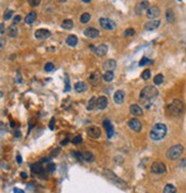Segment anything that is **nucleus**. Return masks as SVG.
<instances>
[{
  "mask_svg": "<svg viewBox=\"0 0 186 193\" xmlns=\"http://www.w3.org/2000/svg\"><path fill=\"white\" fill-rule=\"evenodd\" d=\"M108 105H109V100L106 96H100L96 101V108L98 110H104V109H106Z\"/></svg>",
  "mask_w": 186,
  "mask_h": 193,
  "instance_id": "ddd939ff",
  "label": "nucleus"
},
{
  "mask_svg": "<svg viewBox=\"0 0 186 193\" xmlns=\"http://www.w3.org/2000/svg\"><path fill=\"white\" fill-rule=\"evenodd\" d=\"M81 155H82V160L83 161H87V162H94L95 161V155L92 154L91 152H89V151L82 152Z\"/></svg>",
  "mask_w": 186,
  "mask_h": 193,
  "instance_id": "412c9836",
  "label": "nucleus"
},
{
  "mask_svg": "<svg viewBox=\"0 0 186 193\" xmlns=\"http://www.w3.org/2000/svg\"><path fill=\"white\" fill-rule=\"evenodd\" d=\"M163 193H177V188L172 184H167L163 188Z\"/></svg>",
  "mask_w": 186,
  "mask_h": 193,
  "instance_id": "2f4dec72",
  "label": "nucleus"
},
{
  "mask_svg": "<svg viewBox=\"0 0 186 193\" xmlns=\"http://www.w3.org/2000/svg\"><path fill=\"white\" fill-rule=\"evenodd\" d=\"M78 44V37L74 36V34H70L67 38H66V45L70 46V47H75Z\"/></svg>",
  "mask_w": 186,
  "mask_h": 193,
  "instance_id": "4be33fe9",
  "label": "nucleus"
},
{
  "mask_svg": "<svg viewBox=\"0 0 186 193\" xmlns=\"http://www.w3.org/2000/svg\"><path fill=\"white\" fill-rule=\"evenodd\" d=\"M123 34H125V37H133L134 34H135V30L134 29H127L125 32H123Z\"/></svg>",
  "mask_w": 186,
  "mask_h": 193,
  "instance_id": "4c0bfd02",
  "label": "nucleus"
},
{
  "mask_svg": "<svg viewBox=\"0 0 186 193\" xmlns=\"http://www.w3.org/2000/svg\"><path fill=\"white\" fill-rule=\"evenodd\" d=\"M90 48L95 52V54L96 55H98V56H105L106 54H108V50H109V48H108V46L106 45H100L98 47H94V46H90Z\"/></svg>",
  "mask_w": 186,
  "mask_h": 193,
  "instance_id": "f8f14e48",
  "label": "nucleus"
},
{
  "mask_svg": "<svg viewBox=\"0 0 186 193\" xmlns=\"http://www.w3.org/2000/svg\"><path fill=\"white\" fill-rule=\"evenodd\" d=\"M5 46H6V39L1 37L0 38V49H3Z\"/></svg>",
  "mask_w": 186,
  "mask_h": 193,
  "instance_id": "c03bdc74",
  "label": "nucleus"
},
{
  "mask_svg": "<svg viewBox=\"0 0 186 193\" xmlns=\"http://www.w3.org/2000/svg\"><path fill=\"white\" fill-rule=\"evenodd\" d=\"M88 80H89V83H90L91 86H97V85L101 82V80H102V74H101V72H100V71L92 72V73L89 75Z\"/></svg>",
  "mask_w": 186,
  "mask_h": 193,
  "instance_id": "6e6552de",
  "label": "nucleus"
},
{
  "mask_svg": "<svg viewBox=\"0 0 186 193\" xmlns=\"http://www.w3.org/2000/svg\"><path fill=\"white\" fill-rule=\"evenodd\" d=\"M69 89H70V85H69V80L66 79L65 80V89H64V91H69Z\"/></svg>",
  "mask_w": 186,
  "mask_h": 193,
  "instance_id": "09e8293b",
  "label": "nucleus"
},
{
  "mask_svg": "<svg viewBox=\"0 0 186 193\" xmlns=\"http://www.w3.org/2000/svg\"><path fill=\"white\" fill-rule=\"evenodd\" d=\"M128 126L131 130L136 132V133H139L142 130V122L137 119V118H133L128 121Z\"/></svg>",
  "mask_w": 186,
  "mask_h": 193,
  "instance_id": "1a4fd4ad",
  "label": "nucleus"
},
{
  "mask_svg": "<svg viewBox=\"0 0 186 193\" xmlns=\"http://www.w3.org/2000/svg\"><path fill=\"white\" fill-rule=\"evenodd\" d=\"M74 89L77 93H83L86 89H87V85L82 81H79V82H75L74 85Z\"/></svg>",
  "mask_w": 186,
  "mask_h": 193,
  "instance_id": "393cba45",
  "label": "nucleus"
},
{
  "mask_svg": "<svg viewBox=\"0 0 186 193\" xmlns=\"http://www.w3.org/2000/svg\"><path fill=\"white\" fill-rule=\"evenodd\" d=\"M72 154H73V155H74V157H75L79 161H83V160H82V155H81V153H79V152H77V151H73V152H72Z\"/></svg>",
  "mask_w": 186,
  "mask_h": 193,
  "instance_id": "37998d69",
  "label": "nucleus"
},
{
  "mask_svg": "<svg viewBox=\"0 0 186 193\" xmlns=\"http://www.w3.org/2000/svg\"><path fill=\"white\" fill-rule=\"evenodd\" d=\"M100 25L104 30H114L117 28V24H115L114 21H112L110 19H105V17L100 19Z\"/></svg>",
  "mask_w": 186,
  "mask_h": 193,
  "instance_id": "0eeeda50",
  "label": "nucleus"
},
{
  "mask_svg": "<svg viewBox=\"0 0 186 193\" xmlns=\"http://www.w3.org/2000/svg\"><path fill=\"white\" fill-rule=\"evenodd\" d=\"M102 79H103L105 82H111V81H113V79H114V73H113L112 71H108V72H105V73L103 74Z\"/></svg>",
  "mask_w": 186,
  "mask_h": 193,
  "instance_id": "c85d7f7f",
  "label": "nucleus"
},
{
  "mask_svg": "<svg viewBox=\"0 0 186 193\" xmlns=\"http://www.w3.org/2000/svg\"><path fill=\"white\" fill-rule=\"evenodd\" d=\"M130 113L135 117H140L143 116V109L138 104H133L130 105Z\"/></svg>",
  "mask_w": 186,
  "mask_h": 193,
  "instance_id": "6ab92c4d",
  "label": "nucleus"
},
{
  "mask_svg": "<svg viewBox=\"0 0 186 193\" xmlns=\"http://www.w3.org/2000/svg\"><path fill=\"white\" fill-rule=\"evenodd\" d=\"M117 67V62L114 61V59H108V61H105L104 63H103V69L108 72V71H112L113 72V70Z\"/></svg>",
  "mask_w": 186,
  "mask_h": 193,
  "instance_id": "dca6fc26",
  "label": "nucleus"
},
{
  "mask_svg": "<svg viewBox=\"0 0 186 193\" xmlns=\"http://www.w3.org/2000/svg\"><path fill=\"white\" fill-rule=\"evenodd\" d=\"M113 101L115 104H122L125 101V91L123 90H117L113 95Z\"/></svg>",
  "mask_w": 186,
  "mask_h": 193,
  "instance_id": "2eb2a0df",
  "label": "nucleus"
},
{
  "mask_svg": "<svg viewBox=\"0 0 186 193\" xmlns=\"http://www.w3.org/2000/svg\"><path fill=\"white\" fill-rule=\"evenodd\" d=\"M54 67H55V66H54L53 63H50V62H49V63H46V65H45V71H46V72H51V71L54 70Z\"/></svg>",
  "mask_w": 186,
  "mask_h": 193,
  "instance_id": "58836bf2",
  "label": "nucleus"
},
{
  "mask_svg": "<svg viewBox=\"0 0 186 193\" xmlns=\"http://www.w3.org/2000/svg\"><path fill=\"white\" fill-rule=\"evenodd\" d=\"M4 33H5V24L0 23V36L4 34Z\"/></svg>",
  "mask_w": 186,
  "mask_h": 193,
  "instance_id": "de8ad7c7",
  "label": "nucleus"
},
{
  "mask_svg": "<svg viewBox=\"0 0 186 193\" xmlns=\"http://www.w3.org/2000/svg\"><path fill=\"white\" fill-rule=\"evenodd\" d=\"M108 176H109V178L112 180V182H114L117 185H121V186H126V183H123L119 177H117L113 173H111V171H109V170H106V173H105Z\"/></svg>",
  "mask_w": 186,
  "mask_h": 193,
  "instance_id": "aec40b11",
  "label": "nucleus"
},
{
  "mask_svg": "<svg viewBox=\"0 0 186 193\" xmlns=\"http://www.w3.org/2000/svg\"><path fill=\"white\" fill-rule=\"evenodd\" d=\"M103 126H104V128H105V130H106L108 137L111 138V137L113 136V134H114V128H113L112 124L110 122V120H104V121H103Z\"/></svg>",
  "mask_w": 186,
  "mask_h": 193,
  "instance_id": "f3484780",
  "label": "nucleus"
},
{
  "mask_svg": "<svg viewBox=\"0 0 186 193\" xmlns=\"http://www.w3.org/2000/svg\"><path fill=\"white\" fill-rule=\"evenodd\" d=\"M29 4H30V6H32V7H37V6L40 5V0H30Z\"/></svg>",
  "mask_w": 186,
  "mask_h": 193,
  "instance_id": "79ce46f5",
  "label": "nucleus"
},
{
  "mask_svg": "<svg viewBox=\"0 0 186 193\" xmlns=\"http://www.w3.org/2000/svg\"><path fill=\"white\" fill-rule=\"evenodd\" d=\"M158 95H159V91L155 88V86H146L140 90L139 97L142 101H152Z\"/></svg>",
  "mask_w": 186,
  "mask_h": 193,
  "instance_id": "f03ea898",
  "label": "nucleus"
},
{
  "mask_svg": "<svg viewBox=\"0 0 186 193\" xmlns=\"http://www.w3.org/2000/svg\"><path fill=\"white\" fill-rule=\"evenodd\" d=\"M15 136L18 137V136H20V132H16V133H15Z\"/></svg>",
  "mask_w": 186,
  "mask_h": 193,
  "instance_id": "13d9d810",
  "label": "nucleus"
},
{
  "mask_svg": "<svg viewBox=\"0 0 186 193\" xmlns=\"http://www.w3.org/2000/svg\"><path fill=\"white\" fill-rule=\"evenodd\" d=\"M160 15V8L158 7V6H152V7H150L148 9H147V12H146V16L148 17V19H151V20H154L155 17H158Z\"/></svg>",
  "mask_w": 186,
  "mask_h": 193,
  "instance_id": "4468645a",
  "label": "nucleus"
},
{
  "mask_svg": "<svg viewBox=\"0 0 186 193\" xmlns=\"http://www.w3.org/2000/svg\"><path fill=\"white\" fill-rule=\"evenodd\" d=\"M82 142V137L80 136V135H78V136H75L73 139H72V143L74 144V145H78V144H80Z\"/></svg>",
  "mask_w": 186,
  "mask_h": 193,
  "instance_id": "ea45409f",
  "label": "nucleus"
},
{
  "mask_svg": "<svg viewBox=\"0 0 186 193\" xmlns=\"http://www.w3.org/2000/svg\"><path fill=\"white\" fill-rule=\"evenodd\" d=\"M31 170H32V173H34V174H39V173H41L44 169H42L41 163H40V162H37V163L31 165Z\"/></svg>",
  "mask_w": 186,
  "mask_h": 193,
  "instance_id": "7c9ffc66",
  "label": "nucleus"
},
{
  "mask_svg": "<svg viewBox=\"0 0 186 193\" xmlns=\"http://www.w3.org/2000/svg\"><path fill=\"white\" fill-rule=\"evenodd\" d=\"M49 128H50L51 130L55 128V118H53V119H51V121L49 122Z\"/></svg>",
  "mask_w": 186,
  "mask_h": 193,
  "instance_id": "49530a36",
  "label": "nucleus"
},
{
  "mask_svg": "<svg viewBox=\"0 0 186 193\" xmlns=\"http://www.w3.org/2000/svg\"><path fill=\"white\" fill-rule=\"evenodd\" d=\"M151 63H152V61H150L147 57H143L139 62V66H145L146 64H151Z\"/></svg>",
  "mask_w": 186,
  "mask_h": 193,
  "instance_id": "e433bc0d",
  "label": "nucleus"
},
{
  "mask_svg": "<svg viewBox=\"0 0 186 193\" xmlns=\"http://www.w3.org/2000/svg\"><path fill=\"white\" fill-rule=\"evenodd\" d=\"M3 96H4V93H3V91H0V98H1Z\"/></svg>",
  "mask_w": 186,
  "mask_h": 193,
  "instance_id": "bf43d9fd",
  "label": "nucleus"
},
{
  "mask_svg": "<svg viewBox=\"0 0 186 193\" xmlns=\"http://www.w3.org/2000/svg\"><path fill=\"white\" fill-rule=\"evenodd\" d=\"M151 171L153 174H156V175H163L167 173V167L163 162H160V161H156V162H153L152 166H151Z\"/></svg>",
  "mask_w": 186,
  "mask_h": 193,
  "instance_id": "39448f33",
  "label": "nucleus"
},
{
  "mask_svg": "<svg viewBox=\"0 0 186 193\" xmlns=\"http://www.w3.org/2000/svg\"><path fill=\"white\" fill-rule=\"evenodd\" d=\"M153 80H154V83H155V85H161V83L163 82V74H161V73L156 74Z\"/></svg>",
  "mask_w": 186,
  "mask_h": 193,
  "instance_id": "72a5a7b5",
  "label": "nucleus"
},
{
  "mask_svg": "<svg viewBox=\"0 0 186 193\" xmlns=\"http://www.w3.org/2000/svg\"><path fill=\"white\" fill-rule=\"evenodd\" d=\"M91 19V15L89 13H83L81 16H80V22L81 23H88Z\"/></svg>",
  "mask_w": 186,
  "mask_h": 193,
  "instance_id": "473e14b6",
  "label": "nucleus"
},
{
  "mask_svg": "<svg viewBox=\"0 0 186 193\" xmlns=\"http://www.w3.org/2000/svg\"><path fill=\"white\" fill-rule=\"evenodd\" d=\"M50 34H51L50 31L47 30V29H39V30H37V31L34 32V37H36L37 39H39V40H45V39L49 38Z\"/></svg>",
  "mask_w": 186,
  "mask_h": 193,
  "instance_id": "9d476101",
  "label": "nucleus"
},
{
  "mask_svg": "<svg viewBox=\"0 0 186 193\" xmlns=\"http://www.w3.org/2000/svg\"><path fill=\"white\" fill-rule=\"evenodd\" d=\"M96 101H97V98L95 97V96H92V97L89 100L88 105H87V110H88V111H92V110L96 108Z\"/></svg>",
  "mask_w": 186,
  "mask_h": 193,
  "instance_id": "c756f323",
  "label": "nucleus"
},
{
  "mask_svg": "<svg viewBox=\"0 0 186 193\" xmlns=\"http://www.w3.org/2000/svg\"><path fill=\"white\" fill-rule=\"evenodd\" d=\"M55 168H56V166H55L54 163H49V165H48V167H47V169H48L49 171H54V170H55Z\"/></svg>",
  "mask_w": 186,
  "mask_h": 193,
  "instance_id": "a18cd8bd",
  "label": "nucleus"
},
{
  "mask_svg": "<svg viewBox=\"0 0 186 193\" xmlns=\"http://www.w3.org/2000/svg\"><path fill=\"white\" fill-rule=\"evenodd\" d=\"M21 21H22V17H21V15H16V16H14V19H13V25H16V24H18Z\"/></svg>",
  "mask_w": 186,
  "mask_h": 193,
  "instance_id": "a19ab883",
  "label": "nucleus"
},
{
  "mask_svg": "<svg viewBox=\"0 0 186 193\" xmlns=\"http://www.w3.org/2000/svg\"><path fill=\"white\" fill-rule=\"evenodd\" d=\"M87 135H88V137H90L92 139H97L101 137L102 130L96 126H90L87 128Z\"/></svg>",
  "mask_w": 186,
  "mask_h": 193,
  "instance_id": "423d86ee",
  "label": "nucleus"
},
{
  "mask_svg": "<svg viewBox=\"0 0 186 193\" xmlns=\"http://www.w3.org/2000/svg\"><path fill=\"white\" fill-rule=\"evenodd\" d=\"M100 31L95 28H88L83 31V34L87 37V38H90V39H95V38H98L100 37Z\"/></svg>",
  "mask_w": 186,
  "mask_h": 193,
  "instance_id": "9b49d317",
  "label": "nucleus"
},
{
  "mask_svg": "<svg viewBox=\"0 0 186 193\" xmlns=\"http://www.w3.org/2000/svg\"><path fill=\"white\" fill-rule=\"evenodd\" d=\"M21 177H22V178H26V177H28V174H26V173H21Z\"/></svg>",
  "mask_w": 186,
  "mask_h": 193,
  "instance_id": "5fc2aeb1",
  "label": "nucleus"
},
{
  "mask_svg": "<svg viewBox=\"0 0 186 193\" xmlns=\"http://www.w3.org/2000/svg\"><path fill=\"white\" fill-rule=\"evenodd\" d=\"M160 24H161V22L160 21H158V20H152V21H150V22H147L146 24H145V30H148V31H152V30H155V29H158L159 26H160Z\"/></svg>",
  "mask_w": 186,
  "mask_h": 193,
  "instance_id": "a211bd4d",
  "label": "nucleus"
},
{
  "mask_svg": "<svg viewBox=\"0 0 186 193\" xmlns=\"http://www.w3.org/2000/svg\"><path fill=\"white\" fill-rule=\"evenodd\" d=\"M13 192H14V193H24V191H23V190L17 188V187H15V188L13 190Z\"/></svg>",
  "mask_w": 186,
  "mask_h": 193,
  "instance_id": "603ef678",
  "label": "nucleus"
},
{
  "mask_svg": "<svg viewBox=\"0 0 186 193\" xmlns=\"http://www.w3.org/2000/svg\"><path fill=\"white\" fill-rule=\"evenodd\" d=\"M66 144H67V139H65V141L62 142V145H66Z\"/></svg>",
  "mask_w": 186,
  "mask_h": 193,
  "instance_id": "6e6d98bb",
  "label": "nucleus"
},
{
  "mask_svg": "<svg viewBox=\"0 0 186 193\" xmlns=\"http://www.w3.org/2000/svg\"><path fill=\"white\" fill-rule=\"evenodd\" d=\"M50 161V159H48V158H44V159H41L39 162L42 165V163H47V162H49Z\"/></svg>",
  "mask_w": 186,
  "mask_h": 193,
  "instance_id": "8fccbe9b",
  "label": "nucleus"
},
{
  "mask_svg": "<svg viewBox=\"0 0 186 193\" xmlns=\"http://www.w3.org/2000/svg\"><path fill=\"white\" fill-rule=\"evenodd\" d=\"M13 14H14V12H13L12 9H7V11L4 13V19H5V21L11 20V19H12V16H13Z\"/></svg>",
  "mask_w": 186,
  "mask_h": 193,
  "instance_id": "c9c22d12",
  "label": "nucleus"
},
{
  "mask_svg": "<svg viewBox=\"0 0 186 193\" xmlns=\"http://www.w3.org/2000/svg\"><path fill=\"white\" fill-rule=\"evenodd\" d=\"M16 160H17V163H22V157L20 154L16 155Z\"/></svg>",
  "mask_w": 186,
  "mask_h": 193,
  "instance_id": "864d4df0",
  "label": "nucleus"
},
{
  "mask_svg": "<svg viewBox=\"0 0 186 193\" xmlns=\"http://www.w3.org/2000/svg\"><path fill=\"white\" fill-rule=\"evenodd\" d=\"M37 20V13L36 12H31V13H29L28 15H26V17H25V23L26 24H29V25H31V24H33V22Z\"/></svg>",
  "mask_w": 186,
  "mask_h": 193,
  "instance_id": "5701e85b",
  "label": "nucleus"
},
{
  "mask_svg": "<svg viewBox=\"0 0 186 193\" xmlns=\"http://www.w3.org/2000/svg\"><path fill=\"white\" fill-rule=\"evenodd\" d=\"M16 81H17L18 83L22 82V77H21V74H20V71H17V79H16Z\"/></svg>",
  "mask_w": 186,
  "mask_h": 193,
  "instance_id": "3c124183",
  "label": "nucleus"
},
{
  "mask_svg": "<svg viewBox=\"0 0 186 193\" xmlns=\"http://www.w3.org/2000/svg\"><path fill=\"white\" fill-rule=\"evenodd\" d=\"M17 33H18V30L16 28V25H11L8 29H7V36L9 38H15L17 37Z\"/></svg>",
  "mask_w": 186,
  "mask_h": 193,
  "instance_id": "b1692460",
  "label": "nucleus"
},
{
  "mask_svg": "<svg viewBox=\"0 0 186 193\" xmlns=\"http://www.w3.org/2000/svg\"><path fill=\"white\" fill-rule=\"evenodd\" d=\"M140 78H142L143 80H148V79L151 78V71H150V70H147V69H146V70H144V71H143V73L140 74Z\"/></svg>",
  "mask_w": 186,
  "mask_h": 193,
  "instance_id": "f704fd0d",
  "label": "nucleus"
},
{
  "mask_svg": "<svg viewBox=\"0 0 186 193\" xmlns=\"http://www.w3.org/2000/svg\"><path fill=\"white\" fill-rule=\"evenodd\" d=\"M167 135V126L164 124H155L150 132V137L153 141H161Z\"/></svg>",
  "mask_w": 186,
  "mask_h": 193,
  "instance_id": "f257e3e1",
  "label": "nucleus"
},
{
  "mask_svg": "<svg viewBox=\"0 0 186 193\" xmlns=\"http://www.w3.org/2000/svg\"><path fill=\"white\" fill-rule=\"evenodd\" d=\"M183 153H184V146L180 145V144H177V145H173V146H171V147H169L166 155H167V158L170 159V160H176V159H178Z\"/></svg>",
  "mask_w": 186,
  "mask_h": 193,
  "instance_id": "20e7f679",
  "label": "nucleus"
},
{
  "mask_svg": "<svg viewBox=\"0 0 186 193\" xmlns=\"http://www.w3.org/2000/svg\"><path fill=\"white\" fill-rule=\"evenodd\" d=\"M57 152H58V150H55V151H54V153H53V157H55V155L57 154Z\"/></svg>",
  "mask_w": 186,
  "mask_h": 193,
  "instance_id": "4d7b16f0",
  "label": "nucleus"
},
{
  "mask_svg": "<svg viewBox=\"0 0 186 193\" xmlns=\"http://www.w3.org/2000/svg\"><path fill=\"white\" fill-rule=\"evenodd\" d=\"M148 7V1H142V3H139L138 5H137V7H136V13L137 14H140L143 11H145L146 8Z\"/></svg>",
  "mask_w": 186,
  "mask_h": 193,
  "instance_id": "cd10ccee",
  "label": "nucleus"
},
{
  "mask_svg": "<svg viewBox=\"0 0 186 193\" xmlns=\"http://www.w3.org/2000/svg\"><path fill=\"white\" fill-rule=\"evenodd\" d=\"M168 110L169 112L175 116V117H180L184 112V103L180 101V100H173L169 106H168Z\"/></svg>",
  "mask_w": 186,
  "mask_h": 193,
  "instance_id": "7ed1b4c3",
  "label": "nucleus"
},
{
  "mask_svg": "<svg viewBox=\"0 0 186 193\" xmlns=\"http://www.w3.org/2000/svg\"><path fill=\"white\" fill-rule=\"evenodd\" d=\"M73 25H74V23L72 20H64L61 24L62 29H64V30H71L73 28Z\"/></svg>",
  "mask_w": 186,
  "mask_h": 193,
  "instance_id": "bb28decb",
  "label": "nucleus"
},
{
  "mask_svg": "<svg viewBox=\"0 0 186 193\" xmlns=\"http://www.w3.org/2000/svg\"><path fill=\"white\" fill-rule=\"evenodd\" d=\"M166 20L169 22V23H173L175 22V13H173V11L172 9H167V12H166Z\"/></svg>",
  "mask_w": 186,
  "mask_h": 193,
  "instance_id": "a878e982",
  "label": "nucleus"
}]
</instances>
